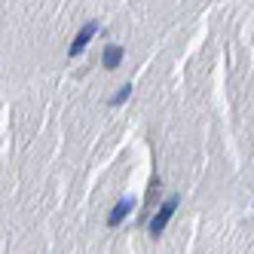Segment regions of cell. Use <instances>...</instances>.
Masks as SVG:
<instances>
[{
    "mask_svg": "<svg viewBox=\"0 0 254 254\" xmlns=\"http://www.w3.org/2000/svg\"><path fill=\"white\" fill-rule=\"evenodd\" d=\"M175 208H178V196H169L166 202L159 205V211L153 214V221H150V236H159L162 230L169 227V221H172V214H175Z\"/></svg>",
    "mask_w": 254,
    "mask_h": 254,
    "instance_id": "1",
    "label": "cell"
},
{
    "mask_svg": "<svg viewBox=\"0 0 254 254\" xmlns=\"http://www.w3.org/2000/svg\"><path fill=\"white\" fill-rule=\"evenodd\" d=\"M129 95H132V83H126V86L120 89V92H117V95L111 98V104H123V101H126V98H129Z\"/></svg>",
    "mask_w": 254,
    "mask_h": 254,
    "instance_id": "5",
    "label": "cell"
},
{
    "mask_svg": "<svg viewBox=\"0 0 254 254\" xmlns=\"http://www.w3.org/2000/svg\"><path fill=\"white\" fill-rule=\"evenodd\" d=\"M132 208H135V202H132V199H129V196H123V199H120V202L114 205V211H111V217H107V224H111V227H120V224L126 221V217H129V214H132Z\"/></svg>",
    "mask_w": 254,
    "mask_h": 254,
    "instance_id": "3",
    "label": "cell"
},
{
    "mask_svg": "<svg viewBox=\"0 0 254 254\" xmlns=\"http://www.w3.org/2000/svg\"><path fill=\"white\" fill-rule=\"evenodd\" d=\"M95 31H98V25H95V22H86V25H83V31H80L77 37H74V43H70L67 56H80V52L86 49V43L92 40V34H95Z\"/></svg>",
    "mask_w": 254,
    "mask_h": 254,
    "instance_id": "2",
    "label": "cell"
},
{
    "mask_svg": "<svg viewBox=\"0 0 254 254\" xmlns=\"http://www.w3.org/2000/svg\"><path fill=\"white\" fill-rule=\"evenodd\" d=\"M123 46H104V56H101V62H104V67L107 70H114V67H120V62H123Z\"/></svg>",
    "mask_w": 254,
    "mask_h": 254,
    "instance_id": "4",
    "label": "cell"
}]
</instances>
